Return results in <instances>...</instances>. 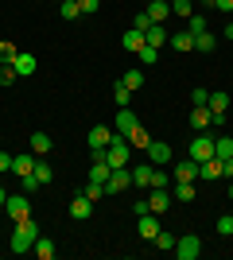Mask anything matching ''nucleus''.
I'll return each instance as SVG.
<instances>
[{
  "mask_svg": "<svg viewBox=\"0 0 233 260\" xmlns=\"http://www.w3.org/2000/svg\"><path fill=\"white\" fill-rule=\"evenodd\" d=\"M152 186H171V175H167V171H159V167H155V175H152Z\"/></svg>",
  "mask_w": 233,
  "mask_h": 260,
  "instance_id": "nucleus-46",
  "label": "nucleus"
},
{
  "mask_svg": "<svg viewBox=\"0 0 233 260\" xmlns=\"http://www.w3.org/2000/svg\"><path fill=\"white\" fill-rule=\"evenodd\" d=\"M229 198H233V186H229Z\"/></svg>",
  "mask_w": 233,
  "mask_h": 260,
  "instance_id": "nucleus-53",
  "label": "nucleus"
},
{
  "mask_svg": "<svg viewBox=\"0 0 233 260\" xmlns=\"http://www.w3.org/2000/svg\"><path fill=\"white\" fill-rule=\"evenodd\" d=\"M35 171V152L31 155H12V175H31Z\"/></svg>",
  "mask_w": 233,
  "mask_h": 260,
  "instance_id": "nucleus-20",
  "label": "nucleus"
},
{
  "mask_svg": "<svg viewBox=\"0 0 233 260\" xmlns=\"http://www.w3.org/2000/svg\"><path fill=\"white\" fill-rule=\"evenodd\" d=\"M187 31H190V35L206 31V16H198V12H194V16H190V20H187Z\"/></svg>",
  "mask_w": 233,
  "mask_h": 260,
  "instance_id": "nucleus-37",
  "label": "nucleus"
},
{
  "mask_svg": "<svg viewBox=\"0 0 233 260\" xmlns=\"http://www.w3.org/2000/svg\"><path fill=\"white\" fill-rule=\"evenodd\" d=\"M148 210L152 214H167L171 210V186H152L148 190Z\"/></svg>",
  "mask_w": 233,
  "mask_h": 260,
  "instance_id": "nucleus-7",
  "label": "nucleus"
},
{
  "mask_svg": "<svg viewBox=\"0 0 233 260\" xmlns=\"http://www.w3.org/2000/svg\"><path fill=\"white\" fill-rule=\"evenodd\" d=\"M175 256H179V260H198V256H202V241L194 237V233L175 237Z\"/></svg>",
  "mask_w": 233,
  "mask_h": 260,
  "instance_id": "nucleus-5",
  "label": "nucleus"
},
{
  "mask_svg": "<svg viewBox=\"0 0 233 260\" xmlns=\"http://www.w3.org/2000/svg\"><path fill=\"white\" fill-rule=\"evenodd\" d=\"M152 245H159V249H175V237H171L167 229H159V233H155V241H152Z\"/></svg>",
  "mask_w": 233,
  "mask_h": 260,
  "instance_id": "nucleus-38",
  "label": "nucleus"
},
{
  "mask_svg": "<svg viewBox=\"0 0 233 260\" xmlns=\"http://www.w3.org/2000/svg\"><path fill=\"white\" fill-rule=\"evenodd\" d=\"M35 241H39V221H35V217H23V221H16V229H12L8 249L23 256V252H31V249H35Z\"/></svg>",
  "mask_w": 233,
  "mask_h": 260,
  "instance_id": "nucleus-1",
  "label": "nucleus"
},
{
  "mask_svg": "<svg viewBox=\"0 0 233 260\" xmlns=\"http://www.w3.org/2000/svg\"><path fill=\"white\" fill-rule=\"evenodd\" d=\"M136 124H140V117H136L132 109H117V128H113V132H121V136H128V132L136 128Z\"/></svg>",
  "mask_w": 233,
  "mask_h": 260,
  "instance_id": "nucleus-15",
  "label": "nucleus"
},
{
  "mask_svg": "<svg viewBox=\"0 0 233 260\" xmlns=\"http://www.w3.org/2000/svg\"><path fill=\"white\" fill-rule=\"evenodd\" d=\"M35 256H43V260H51V256H55V241H51V237H43V233H39V241H35Z\"/></svg>",
  "mask_w": 233,
  "mask_h": 260,
  "instance_id": "nucleus-31",
  "label": "nucleus"
},
{
  "mask_svg": "<svg viewBox=\"0 0 233 260\" xmlns=\"http://www.w3.org/2000/svg\"><path fill=\"white\" fill-rule=\"evenodd\" d=\"M194 194H198L194 183H175L171 186V198H179V202H194Z\"/></svg>",
  "mask_w": 233,
  "mask_h": 260,
  "instance_id": "nucleus-25",
  "label": "nucleus"
},
{
  "mask_svg": "<svg viewBox=\"0 0 233 260\" xmlns=\"http://www.w3.org/2000/svg\"><path fill=\"white\" fill-rule=\"evenodd\" d=\"M58 16H62V20H78V16H82L78 0H62V4H58Z\"/></svg>",
  "mask_w": 233,
  "mask_h": 260,
  "instance_id": "nucleus-35",
  "label": "nucleus"
},
{
  "mask_svg": "<svg viewBox=\"0 0 233 260\" xmlns=\"http://www.w3.org/2000/svg\"><path fill=\"white\" fill-rule=\"evenodd\" d=\"M222 179H233V155H229V159H222Z\"/></svg>",
  "mask_w": 233,
  "mask_h": 260,
  "instance_id": "nucleus-48",
  "label": "nucleus"
},
{
  "mask_svg": "<svg viewBox=\"0 0 233 260\" xmlns=\"http://www.w3.org/2000/svg\"><path fill=\"white\" fill-rule=\"evenodd\" d=\"M132 186V167H113L109 179H105V194H121Z\"/></svg>",
  "mask_w": 233,
  "mask_h": 260,
  "instance_id": "nucleus-4",
  "label": "nucleus"
},
{
  "mask_svg": "<svg viewBox=\"0 0 233 260\" xmlns=\"http://www.w3.org/2000/svg\"><path fill=\"white\" fill-rule=\"evenodd\" d=\"M51 148H55V140H51L47 132H31V152H35V155H47Z\"/></svg>",
  "mask_w": 233,
  "mask_h": 260,
  "instance_id": "nucleus-26",
  "label": "nucleus"
},
{
  "mask_svg": "<svg viewBox=\"0 0 233 260\" xmlns=\"http://www.w3.org/2000/svg\"><path fill=\"white\" fill-rule=\"evenodd\" d=\"M128 155H132V144H128V136L113 132L109 148H105V163H109V167H128Z\"/></svg>",
  "mask_w": 233,
  "mask_h": 260,
  "instance_id": "nucleus-2",
  "label": "nucleus"
},
{
  "mask_svg": "<svg viewBox=\"0 0 233 260\" xmlns=\"http://www.w3.org/2000/svg\"><path fill=\"white\" fill-rule=\"evenodd\" d=\"M198 179H202V183H214V179H222V159L214 155V159L198 163Z\"/></svg>",
  "mask_w": 233,
  "mask_h": 260,
  "instance_id": "nucleus-17",
  "label": "nucleus"
},
{
  "mask_svg": "<svg viewBox=\"0 0 233 260\" xmlns=\"http://www.w3.org/2000/svg\"><path fill=\"white\" fill-rule=\"evenodd\" d=\"M167 43L175 47L179 54H190V51H194V35H190V31H175L171 39H167Z\"/></svg>",
  "mask_w": 233,
  "mask_h": 260,
  "instance_id": "nucleus-19",
  "label": "nucleus"
},
{
  "mask_svg": "<svg viewBox=\"0 0 233 260\" xmlns=\"http://www.w3.org/2000/svg\"><path fill=\"white\" fill-rule=\"evenodd\" d=\"M148 20H152V23H163L167 20V16H171V0H148Z\"/></svg>",
  "mask_w": 233,
  "mask_h": 260,
  "instance_id": "nucleus-14",
  "label": "nucleus"
},
{
  "mask_svg": "<svg viewBox=\"0 0 233 260\" xmlns=\"http://www.w3.org/2000/svg\"><path fill=\"white\" fill-rule=\"evenodd\" d=\"M218 233H222V237H233V214L218 217Z\"/></svg>",
  "mask_w": 233,
  "mask_h": 260,
  "instance_id": "nucleus-41",
  "label": "nucleus"
},
{
  "mask_svg": "<svg viewBox=\"0 0 233 260\" xmlns=\"http://www.w3.org/2000/svg\"><path fill=\"white\" fill-rule=\"evenodd\" d=\"M214 155H218V159H229L233 155V136H218V140H214Z\"/></svg>",
  "mask_w": 233,
  "mask_h": 260,
  "instance_id": "nucleus-33",
  "label": "nucleus"
},
{
  "mask_svg": "<svg viewBox=\"0 0 233 260\" xmlns=\"http://www.w3.org/2000/svg\"><path fill=\"white\" fill-rule=\"evenodd\" d=\"M12 58H16V47H12V43H0V66L12 62Z\"/></svg>",
  "mask_w": 233,
  "mask_h": 260,
  "instance_id": "nucleus-45",
  "label": "nucleus"
},
{
  "mask_svg": "<svg viewBox=\"0 0 233 260\" xmlns=\"http://www.w3.org/2000/svg\"><path fill=\"white\" fill-rule=\"evenodd\" d=\"M144 39H148L152 47H163L167 39H171V35H167V27H163V23H152V27L144 31Z\"/></svg>",
  "mask_w": 233,
  "mask_h": 260,
  "instance_id": "nucleus-27",
  "label": "nucleus"
},
{
  "mask_svg": "<svg viewBox=\"0 0 233 260\" xmlns=\"http://www.w3.org/2000/svg\"><path fill=\"white\" fill-rule=\"evenodd\" d=\"M144 152H148V159H152L155 167H163V163H171V159H175V152H171V148H167L163 140H152V144L144 148Z\"/></svg>",
  "mask_w": 233,
  "mask_h": 260,
  "instance_id": "nucleus-12",
  "label": "nucleus"
},
{
  "mask_svg": "<svg viewBox=\"0 0 233 260\" xmlns=\"http://www.w3.org/2000/svg\"><path fill=\"white\" fill-rule=\"evenodd\" d=\"M206 101H210V89H206V86L190 89V105H206Z\"/></svg>",
  "mask_w": 233,
  "mask_h": 260,
  "instance_id": "nucleus-39",
  "label": "nucleus"
},
{
  "mask_svg": "<svg viewBox=\"0 0 233 260\" xmlns=\"http://www.w3.org/2000/svg\"><path fill=\"white\" fill-rule=\"evenodd\" d=\"M214 47H218V39H214L210 31H198V35H194V51H198V54H214Z\"/></svg>",
  "mask_w": 233,
  "mask_h": 260,
  "instance_id": "nucleus-28",
  "label": "nucleus"
},
{
  "mask_svg": "<svg viewBox=\"0 0 233 260\" xmlns=\"http://www.w3.org/2000/svg\"><path fill=\"white\" fill-rule=\"evenodd\" d=\"M214 8H222V12H229V16H233V0H214Z\"/></svg>",
  "mask_w": 233,
  "mask_h": 260,
  "instance_id": "nucleus-49",
  "label": "nucleus"
},
{
  "mask_svg": "<svg viewBox=\"0 0 233 260\" xmlns=\"http://www.w3.org/2000/svg\"><path fill=\"white\" fill-rule=\"evenodd\" d=\"M121 82L136 93V89H144V70H140V66H132V70H124V74H121Z\"/></svg>",
  "mask_w": 233,
  "mask_h": 260,
  "instance_id": "nucleus-23",
  "label": "nucleus"
},
{
  "mask_svg": "<svg viewBox=\"0 0 233 260\" xmlns=\"http://www.w3.org/2000/svg\"><path fill=\"white\" fill-rule=\"evenodd\" d=\"M171 16L190 20V16H194V0H171Z\"/></svg>",
  "mask_w": 233,
  "mask_h": 260,
  "instance_id": "nucleus-30",
  "label": "nucleus"
},
{
  "mask_svg": "<svg viewBox=\"0 0 233 260\" xmlns=\"http://www.w3.org/2000/svg\"><path fill=\"white\" fill-rule=\"evenodd\" d=\"M206 105H210V113L225 117V113H229V93H210V101H206Z\"/></svg>",
  "mask_w": 233,
  "mask_h": 260,
  "instance_id": "nucleus-29",
  "label": "nucleus"
},
{
  "mask_svg": "<svg viewBox=\"0 0 233 260\" xmlns=\"http://www.w3.org/2000/svg\"><path fill=\"white\" fill-rule=\"evenodd\" d=\"M171 179H175V183H198V163L190 159V155H187V159H179L175 171H171Z\"/></svg>",
  "mask_w": 233,
  "mask_h": 260,
  "instance_id": "nucleus-9",
  "label": "nucleus"
},
{
  "mask_svg": "<svg viewBox=\"0 0 233 260\" xmlns=\"http://www.w3.org/2000/svg\"><path fill=\"white\" fill-rule=\"evenodd\" d=\"M222 35H225V39H233V20H229V23L222 27Z\"/></svg>",
  "mask_w": 233,
  "mask_h": 260,
  "instance_id": "nucleus-50",
  "label": "nucleus"
},
{
  "mask_svg": "<svg viewBox=\"0 0 233 260\" xmlns=\"http://www.w3.org/2000/svg\"><path fill=\"white\" fill-rule=\"evenodd\" d=\"M4 210H8L12 221H23V217H31V198H27V194H8Z\"/></svg>",
  "mask_w": 233,
  "mask_h": 260,
  "instance_id": "nucleus-6",
  "label": "nucleus"
},
{
  "mask_svg": "<svg viewBox=\"0 0 233 260\" xmlns=\"http://www.w3.org/2000/svg\"><path fill=\"white\" fill-rule=\"evenodd\" d=\"M16 78H20V74H16V70H12L8 62L0 66V86H12V82H16Z\"/></svg>",
  "mask_w": 233,
  "mask_h": 260,
  "instance_id": "nucleus-42",
  "label": "nucleus"
},
{
  "mask_svg": "<svg viewBox=\"0 0 233 260\" xmlns=\"http://www.w3.org/2000/svg\"><path fill=\"white\" fill-rule=\"evenodd\" d=\"M187 155H190V159H194V163H206V159H214V136H206V132H198V136L190 140Z\"/></svg>",
  "mask_w": 233,
  "mask_h": 260,
  "instance_id": "nucleus-3",
  "label": "nucleus"
},
{
  "mask_svg": "<svg viewBox=\"0 0 233 260\" xmlns=\"http://www.w3.org/2000/svg\"><path fill=\"white\" fill-rule=\"evenodd\" d=\"M113 101H117V109H128V101H132V89L124 86L121 78H117V82H113Z\"/></svg>",
  "mask_w": 233,
  "mask_h": 260,
  "instance_id": "nucleus-24",
  "label": "nucleus"
},
{
  "mask_svg": "<svg viewBox=\"0 0 233 260\" xmlns=\"http://www.w3.org/2000/svg\"><path fill=\"white\" fill-rule=\"evenodd\" d=\"M78 8H82V16H93L101 8V0H78Z\"/></svg>",
  "mask_w": 233,
  "mask_h": 260,
  "instance_id": "nucleus-43",
  "label": "nucleus"
},
{
  "mask_svg": "<svg viewBox=\"0 0 233 260\" xmlns=\"http://www.w3.org/2000/svg\"><path fill=\"white\" fill-rule=\"evenodd\" d=\"M8 171H12V155L0 152V175H8Z\"/></svg>",
  "mask_w": 233,
  "mask_h": 260,
  "instance_id": "nucleus-47",
  "label": "nucleus"
},
{
  "mask_svg": "<svg viewBox=\"0 0 233 260\" xmlns=\"http://www.w3.org/2000/svg\"><path fill=\"white\" fill-rule=\"evenodd\" d=\"M82 194H86L89 202H97V198H105V186H101V183H89V179H86V190H82Z\"/></svg>",
  "mask_w": 233,
  "mask_h": 260,
  "instance_id": "nucleus-36",
  "label": "nucleus"
},
{
  "mask_svg": "<svg viewBox=\"0 0 233 260\" xmlns=\"http://www.w3.org/2000/svg\"><path fill=\"white\" fill-rule=\"evenodd\" d=\"M8 66H12L20 78H31V74H35V66H39V58H35L31 51H16V58H12Z\"/></svg>",
  "mask_w": 233,
  "mask_h": 260,
  "instance_id": "nucleus-8",
  "label": "nucleus"
},
{
  "mask_svg": "<svg viewBox=\"0 0 233 260\" xmlns=\"http://www.w3.org/2000/svg\"><path fill=\"white\" fill-rule=\"evenodd\" d=\"M132 27H136V31H148V27H152V20H148V12H136Z\"/></svg>",
  "mask_w": 233,
  "mask_h": 260,
  "instance_id": "nucleus-44",
  "label": "nucleus"
},
{
  "mask_svg": "<svg viewBox=\"0 0 233 260\" xmlns=\"http://www.w3.org/2000/svg\"><path fill=\"white\" fill-rule=\"evenodd\" d=\"M136 62H148V66H152V62H159V47L144 43V47H140V51H136Z\"/></svg>",
  "mask_w": 233,
  "mask_h": 260,
  "instance_id": "nucleus-34",
  "label": "nucleus"
},
{
  "mask_svg": "<svg viewBox=\"0 0 233 260\" xmlns=\"http://www.w3.org/2000/svg\"><path fill=\"white\" fill-rule=\"evenodd\" d=\"M144 43H148V39H144V31H136V27H132V31H124V39H121V47H124L128 54H136Z\"/></svg>",
  "mask_w": 233,
  "mask_h": 260,
  "instance_id": "nucleus-21",
  "label": "nucleus"
},
{
  "mask_svg": "<svg viewBox=\"0 0 233 260\" xmlns=\"http://www.w3.org/2000/svg\"><path fill=\"white\" fill-rule=\"evenodd\" d=\"M4 202H8V190H4V186H0V206H4Z\"/></svg>",
  "mask_w": 233,
  "mask_h": 260,
  "instance_id": "nucleus-51",
  "label": "nucleus"
},
{
  "mask_svg": "<svg viewBox=\"0 0 233 260\" xmlns=\"http://www.w3.org/2000/svg\"><path fill=\"white\" fill-rule=\"evenodd\" d=\"M152 175H155V163H140V167H132V186H152Z\"/></svg>",
  "mask_w": 233,
  "mask_h": 260,
  "instance_id": "nucleus-18",
  "label": "nucleus"
},
{
  "mask_svg": "<svg viewBox=\"0 0 233 260\" xmlns=\"http://www.w3.org/2000/svg\"><path fill=\"white\" fill-rule=\"evenodd\" d=\"M128 144H132V148H148V144H152V136H148L144 124H136V128L128 132Z\"/></svg>",
  "mask_w": 233,
  "mask_h": 260,
  "instance_id": "nucleus-32",
  "label": "nucleus"
},
{
  "mask_svg": "<svg viewBox=\"0 0 233 260\" xmlns=\"http://www.w3.org/2000/svg\"><path fill=\"white\" fill-rule=\"evenodd\" d=\"M190 128H194V132H206V128H210V105H190Z\"/></svg>",
  "mask_w": 233,
  "mask_h": 260,
  "instance_id": "nucleus-13",
  "label": "nucleus"
},
{
  "mask_svg": "<svg viewBox=\"0 0 233 260\" xmlns=\"http://www.w3.org/2000/svg\"><path fill=\"white\" fill-rule=\"evenodd\" d=\"M20 183H23V194H31V190H39V186H43L39 179H35V171H31V175H20Z\"/></svg>",
  "mask_w": 233,
  "mask_h": 260,
  "instance_id": "nucleus-40",
  "label": "nucleus"
},
{
  "mask_svg": "<svg viewBox=\"0 0 233 260\" xmlns=\"http://www.w3.org/2000/svg\"><path fill=\"white\" fill-rule=\"evenodd\" d=\"M35 179H39V183H55V167H51V163L43 159V155H35Z\"/></svg>",
  "mask_w": 233,
  "mask_h": 260,
  "instance_id": "nucleus-22",
  "label": "nucleus"
},
{
  "mask_svg": "<svg viewBox=\"0 0 233 260\" xmlns=\"http://www.w3.org/2000/svg\"><path fill=\"white\" fill-rule=\"evenodd\" d=\"M89 214H93V202H89L86 194H74V198H70V217H78V221H86Z\"/></svg>",
  "mask_w": 233,
  "mask_h": 260,
  "instance_id": "nucleus-16",
  "label": "nucleus"
},
{
  "mask_svg": "<svg viewBox=\"0 0 233 260\" xmlns=\"http://www.w3.org/2000/svg\"><path fill=\"white\" fill-rule=\"evenodd\" d=\"M198 4H206V8H214V0H198Z\"/></svg>",
  "mask_w": 233,
  "mask_h": 260,
  "instance_id": "nucleus-52",
  "label": "nucleus"
},
{
  "mask_svg": "<svg viewBox=\"0 0 233 260\" xmlns=\"http://www.w3.org/2000/svg\"><path fill=\"white\" fill-rule=\"evenodd\" d=\"M109 140H113V128H105V124H93V128H89V136H86L89 152H105V148H109Z\"/></svg>",
  "mask_w": 233,
  "mask_h": 260,
  "instance_id": "nucleus-10",
  "label": "nucleus"
},
{
  "mask_svg": "<svg viewBox=\"0 0 233 260\" xmlns=\"http://www.w3.org/2000/svg\"><path fill=\"white\" fill-rule=\"evenodd\" d=\"M136 233H140L144 241H155V233H159V217H155L152 210L140 214V217H136Z\"/></svg>",
  "mask_w": 233,
  "mask_h": 260,
  "instance_id": "nucleus-11",
  "label": "nucleus"
}]
</instances>
